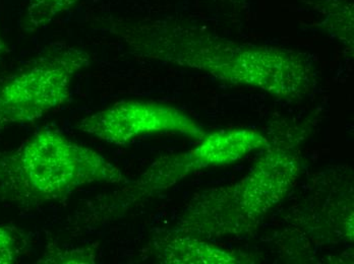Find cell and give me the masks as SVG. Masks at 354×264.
I'll return each instance as SVG.
<instances>
[{
    "mask_svg": "<svg viewBox=\"0 0 354 264\" xmlns=\"http://www.w3.org/2000/svg\"><path fill=\"white\" fill-rule=\"evenodd\" d=\"M106 27L137 57L194 68L281 98H299L312 87L310 65L293 51L239 44L185 19L122 17L108 19Z\"/></svg>",
    "mask_w": 354,
    "mask_h": 264,
    "instance_id": "1",
    "label": "cell"
},
{
    "mask_svg": "<svg viewBox=\"0 0 354 264\" xmlns=\"http://www.w3.org/2000/svg\"><path fill=\"white\" fill-rule=\"evenodd\" d=\"M125 181L102 154L56 130H40L16 149L0 151V199L15 207H45L85 186Z\"/></svg>",
    "mask_w": 354,
    "mask_h": 264,
    "instance_id": "2",
    "label": "cell"
},
{
    "mask_svg": "<svg viewBox=\"0 0 354 264\" xmlns=\"http://www.w3.org/2000/svg\"><path fill=\"white\" fill-rule=\"evenodd\" d=\"M90 63L85 49L55 44L1 74L0 130L34 123L66 105L75 77Z\"/></svg>",
    "mask_w": 354,
    "mask_h": 264,
    "instance_id": "3",
    "label": "cell"
},
{
    "mask_svg": "<svg viewBox=\"0 0 354 264\" xmlns=\"http://www.w3.org/2000/svg\"><path fill=\"white\" fill-rule=\"evenodd\" d=\"M80 132L114 145H124L153 133L198 135L196 122L176 107L151 101H122L88 114L77 125Z\"/></svg>",
    "mask_w": 354,
    "mask_h": 264,
    "instance_id": "4",
    "label": "cell"
},
{
    "mask_svg": "<svg viewBox=\"0 0 354 264\" xmlns=\"http://www.w3.org/2000/svg\"><path fill=\"white\" fill-rule=\"evenodd\" d=\"M261 137L254 136V133L241 132H231L230 134L211 137L205 141L200 148L193 151L196 162H209L211 156L216 162L234 160L243 154L252 150L254 145H259Z\"/></svg>",
    "mask_w": 354,
    "mask_h": 264,
    "instance_id": "5",
    "label": "cell"
},
{
    "mask_svg": "<svg viewBox=\"0 0 354 264\" xmlns=\"http://www.w3.org/2000/svg\"><path fill=\"white\" fill-rule=\"evenodd\" d=\"M306 3L322 18V26L328 32L353 46V0H306Z\"/></svg>",
    "mask_w": 354,
    "mask_h": 264,
    "instance_id": "6",
    "label": "cell"
},
{
    "mask_svg": "<svg viewBox=\"0 0 354 264\" xmlns=\"http://www.w3.org/2000/svg\"><path fill=\"white\" fill-rule=\"evenodd\" d=\"M79 0H29L26 14L25 28L37 31L53 23L73 8Z\"/></svg>",
    "mask_w": 354,
    "mask_h": 264,
    "instance_id": "7",
    "label": "cell"
},
{
    "mask_svg": "<svg viewBox=\"0 0 354 264\" xmlns=\"http://www.w3.org/2000/svg\"><path fill=\"white\" fill-rule=\"evenodd\" d=\"M96 249L94 247H80V248H48L47 252L37 263H95Z\"/></svg>",
    "mask_w": 354,
    "mask_h": 264,
    "instance_id": "8",
    "label": "cell"
},
{
    "mask_svg": "<svg viewBox=\"0 0 354 264\" xmlns=\"http://www.w3.org/2000/svg\"><path fill=\"white\" fill-rule=\"evenodd\" d=\"M26 241L21 232L0 225V264L17 263L25 250Z\"/></svg>",
    "mask_w": 354,
    "mask_h": 264,
    "instance_id": "9",
    "label": "cell"
},
{
    "mask_svg": "<svg viewBox=\"0 0 354 264\" xmlns=\"http://www.w3.org/2000/svg\"><path fill=\"white\" fill-rule=\"evenodd\" d=\"M224 8L234 14L243 12L247 8L248 0H217Z\"/></svg>",
    "mask_w": 354,
    "mask_h": 264,
    "instance_id": "10",
    "label": "cell"
},
{
    "mask_svg": "<svg viewBox=\"0 0 354 264\" xmlns=\"http://www.w3.org/2000/svg\"><path fill=\"white\" fill-rule=\"evenodd\" d=\"M6 52H8V46H6V42H4L3 39L1 37V34H0V58L3 57Z\"/></svg>",
    "mask_w": 354,
    "mask_h": 264,
    "instance_id": "11",
    "label": "cell"
}]
</instances>
